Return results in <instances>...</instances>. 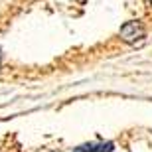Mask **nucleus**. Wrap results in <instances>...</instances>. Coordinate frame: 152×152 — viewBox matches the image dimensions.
I'll use <instances>...</instances> for the list:
<instances>
[{
  "mask_svg": "<svg viewBox=\"0 0 152 152\" xmlns=\"http://www.w3.org/2000/svg\"><path fill=\"white\" fill-rule=\"evenodd\" d=\"M121 36H123L126 42H134V39L144 36V30H142V26L138 22H129L121 28Z\"/></svg>",
  "mask_w": 152,
  "mask_h": 152,
  "instance_id": "f257e3e1",
  "label": "nucleus"
},
{
  "mask_svg": "<svg viewBox=\"0 0 152 152\" xmlns=\"http://www.w3.org/2000/svg\"><path fill=\"white\" fill-rule=\"evenodd\" d=\"M113 142H89L79 146L75 152H113Z\"/></svg>",
  "mask_w": 152,
  "mask_h": 152,
  "instance_id": "f03ea898",
  "label": "nucleus"
},
{
  "mask_svg": "<svg viewBox=\"0 0 152 152\" xmlns=\"http://www.w3.org/2000/svg\"><path fill=\"white\" fill-rule=\"evenodd\" d=\"M150 2H152V0H150Z\"/></svg>",
  "mask_w": 152,
  "mask_h": 152,
  "instance_id": "7ed1b4c3",
  "label": "nucleus"
}]
</instances>
